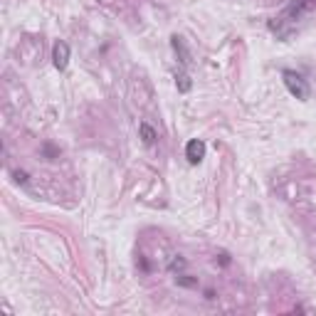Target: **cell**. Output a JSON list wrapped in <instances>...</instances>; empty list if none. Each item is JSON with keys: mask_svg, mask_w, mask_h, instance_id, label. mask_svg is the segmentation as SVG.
<instances>
[{"mask_svg": "<svg viewBox=\"0 0 316 316\" xmlns=\"http://www.w3.org/2000/svg\"><path fill=\"white\" fill-rule=\"evenodd\" d=\"M284 84H287V89L294 94L297 99H301V101H306L309 96H311V89H309V82L304 79L301 75H297V72H292V69H287L284 72Z\"/></svg>", "mask_w": 316, "mask_h": 316, "instance_id": "obj_1", "label": "cell"}, {"mask_svg": "<svg viewBox=\"0 0 316 316\" xmlns=\"http://www.w3.org/2000/svg\"><path fill=\"white\" fill-rule=\"evenodd\" d=\"M311 8H316V0H292L289 8L284 10V18H279L282 22H292V20H299L304 13H309Z\"/></svg>", "mask_w": 316, "mask_h": 316, "instance_id": "obj_2", "label": "cell"}, {"mask_svg": "<svg viewBox=\"0 0 316 316\" xmlns=\"http://www.w3.org/2000/svg\"><path fill=\"white\" fill-rule=\"evenodd\" d=\"M186 158H188L190 166H198V163L205 158V144L200 138H190L186 144Z\"/></svg>", "mask_w": 316, "mask_h": 316, "instance_id": "obj_3", "label": "cell"}, {"mask_svg": "<svg viewBox=\"0 0 316 316\" xmlns=\"http://www.w3.org/2000/svg\"><path fill=\"white\" fill-rule=\"evenodd\" d=\"M52 64L59 72L67 69V64H69V45L67 42H62V40L55 42V47H52Z\"/></svg>", "mask_w": 316, "mask_h": 316, "instance_id": "obj_4", "label": "cell"}, {"mask_svg": "<svg viewBox=\"0 0 316 316\" xmlns=\"http://www.w3.org/2000/svg\"><path fill=\"white\" fill-rule=\"evenodd\" d=\"M138 133H141V138H144V144H146V146H153V144H156V138H158L156 129L149 126L146 121H141V124H138Z\"/></svg>", "mask_w": 316, "mask_h": 316, "instance_id": "obj_5", "label": "cell"}, {"mask_svg": "<svg viewBox=\"0 0 316 316\" xmlns=\"http://www.w3.org/2000/svg\"><path fill=\"white\" fill-rule=\"evenodd\" d=\"M170 45H173V50H175V55L181 57V62H183V64H190V55H188L186 45H183V38H178V35H173V38H170Z\"/></svg>", "mask_w": 316, "mask_h": 316, "instance_id": "obj_6", "label": "cell"}, {"mask_svg": "<svg viewBox=\"0 0 316 316\" xmlns=\"http://www.w3.org/2000/svg\"><path fill=\"white\" fill-rule=\"evenodd\" d=\"M175 87H178V92H190V87H193V82H190V77L188 75H175Z\"/></svg>", "mask_w": 316, "mask_h": 316, "instance_id": "obj_7", "label": "cell"}, {"mask_svg": "<svg viewBox=\"0 0 316 316\" xmlns=\"http://www.w3.org/2000/svg\"><path fill=\"white\" fill-rule=\"evenodd\" d=\"M175 282H178L181 287H198V279H190V277H186V274H178Z\"/></svg>", "mask_w": 316, "mask_h": 316, "instance_id": "obj_8", "label": "cell"}, {"mask_svg": "<svg viewBox=\"0 0 316 316\" xmlns=\"http://www.w3.org/2000/svg\"><path fill=\"white\" fill-rule=\"evenodd\" d=\"M181 269H186V260H181V257H178V260L170 262V272H181Z\"/></svg>", "mask_w": 316, "mask_h": 316, "instance_id": "obj_9", "label": "cell"}, {"mask_svg": "<svg viewBox=\"0 0 316 316\" xmlns=\"http://www.w3.org/2000/svg\"><path fill=\"white\" fill-rule=\"evenodd\" d=\"M13 178H15V183H22V186L27 183V173H22V170H15V173H13Z\"/></svg>", "mask_w": 316, "mask_h": 316, "instance_id": "obj_10", "label": "cell"}]
</instances>
